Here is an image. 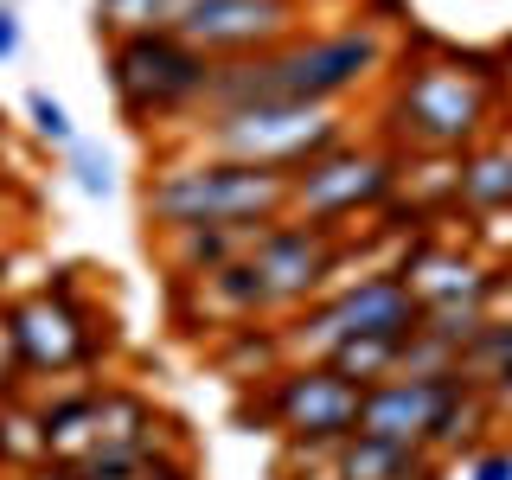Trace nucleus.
<instances>
[{
    "label": "nucleus",
    "mask_w": 512,
    "mask_h": 480,
    "mask_svg": "<svg viewBox=\"0 0 512 480\" xmlns=\"http://www.w3.org/2000/svg\"><path fill=\"white\" fill-rule=\"evenodd\" d=\"M391 71V32L378 20H340L314 26L301 39L276 45L256 58H218L205 109H256V103H308V109H340L346 96ZM199 109V116H205Z\"/></svg>",
    "instance_id": "f257e3e1"
},
{
    "label": "nucleus",
    "mask_w": 512,
    "mask_h": 480,
    "mask_svg": "<svg viewBox=\"0 0 512 480\" xmlns=\"http://www.w3.org/2000/svg\"><path fill=\"white\" fill-rule=\"evenodd\" d=\"M295 180L276 167H250V160H218L173 148L141 186V212L154 231H192V224H282Z\"/></svg>",
    "instance_id": "f03ea898"
},
{
    "label": "nucleus",
    "mask_w": 512,
    "mask_h": 480,
    "mask_svg": "<svg viewBox=\"0 0 512 480\" xmlns=\"http://www.w3.org/2000/svg\"><path fill=\"white\" fill-rule=\"evenodd\" d=\"M352 122L340 109H308V103H256V109H205L180 135H167L173 148L218 154V160H250V167H276L295 180L301 167H314L320 154L346 148Z\"/></svg>",
    "instance_id": "7ed1b4c3"
},
{
    "label": "nucleus",
    "mask_w": 512,
    "mask_h": 480,
    "mask_svg": "<svg viewBox=\"0 0 512 480\" xmlns=\"http://www.w3.org/2000/svg\"><path fill=\"white\" fill-rule=\"evenodd\" d=\"M212 64L199 45H186L180 32H135V39H109L103 45V77L109 96H116L122 122L135 128H180L205 109V90H212Z\"/></svg>",
    "instance_id": "20e7f679"
},
{
    "label": "nucleus",
    "mask_w": 512,
    "mask_h": 480,
    "mask_svg": "<svg viewBox=\"0 0 512 480\" xmlns=\"http://www.w3.org/2000/svg\"><path fill=\"white\" fill-rule=\"evenodd\" d=\"M493 71L461 58H423L391 90V128L410 141V154H468L480 135H493Z\"/></svg>",
    "instance_id": "39448f33"
},
{
    "label": "nucleus",
    "mask_w": 512,
    "mask_h": 480,
    "mask_svg": "<svg viewBox=\"0 0 512 480\" xmlns=\"http://www.w3.org/2000/svg\"><path fill=\"white\" fill-rule=\"evenodd\" d=\"M397 180H404V154L372 148V141H346V148L320 154L314 167L295 173L288 218L320 224V231H346V218L391 205L397 199Z\"/></svg>",
    "instance_id": "423d86ee"
},
{
    "label": "nucleus",
    "mask_w": 512,
    "mask_h": 480,
    "mask_svg": "<svg viewBox=\"0 0 512 480\" xmlns=\"http://www.w3.org/2000/svg\"><path fill=\"white\" fill-rule=\"evenodd\" d=\"M359 384H346L327 359H301L282 365L276 378L263 384L256 410L282 429V442H320V448H340L346 436H359Z\"/></svg>",
    "instance_id": "0eeeda50"
},
{
    "label": "nucleus",
    "mask_w": 512,
    "mask_h": 480,
    "mask_svg": "<svg viewBox=\"0 0 512 480\" xmlns=\"http://www.w3.org/2000/svg\"><path fill=\"white\" fill-rule=\"evenodd\" d=\"M250 263L269 288V314H295L320 301L346 269V231H320V224L282 218L250 244Z\"/></svg>",
    "instance_id": "6e6552de"
},
{
    "label": "nucleus",
    "mask_w": 512,
    "mask_h": 480,
    "mask_svg": "<svg viewBox=\"0 0 512 480\" xmlns=\"http://www.w3.org/2000/svg\"><path fill=\"white\" fill-rule=\"evenodd\" d=\"M308 13L314 0H199L192 20L180 26V39L199 45L205 58H256L314 32Z\"/></svg>",
    "instance_id": "1a4fd4ad"
},
{
    "label": "nucleus",
    "mask_w": 512,
    "mask_h": 480,
    "mask_svg": "<svg viewBox=\"0 0 512 480\" xmlns=\"http://www.w3.org/2000/svg\"><path fill=\"white\" fill-rule=\"evenodd\" d=\"M7 314H13V333H20L26 372L58 378V372H77V365L96 359V327H90V308L77 295V282H45L39 295L13 301Z\"/></svg>",
    "instance_id": "9d476101"
},
{
    "label": "nucleus",
    "mask_w": 512,
    "mask_h": 480,
    "mask_svg": "<svg viewBox=\"0 0 512 480\" xmlns=\"http://www.w3.org/2000/svg\"><path fill=\"white\" fill-rule=\"evenodd\" d=\"M442 397H448V378H384V384H372V391L359 397V436L423 448Z\"/></svg>",
    "instance_id": "9b49d317"
},
{
    "label": "nucleus",
    "mask_w": 512,
    "mask_h": 480,
    "mask_svg": "<svg viewBox=\"0 0 512 480\" xmlns=\"http://www.w3.org/2000/svg\"><path fill=\"white\" fill-rule=\"evenodd\" d=\"M263 231H256V224H192V231H160V263H167V276L186 288V282L218 276V269L237 263V256H250V244Z\"/></svg>",
    "instance_id": "f8f14e48"
},
{
    "label": "nucleus",
    "mask_w": 512,
    "mask_h": 480,
    "mask_svg": "<svg viewBox=\"0 0 512 480\" xmlns=\"http://www.w3.org/2000/svg\"><path fill=\"white\" fill-rule=\"evenodd\" d=\"M333 480H442V461L416 442L346 436L340 455H333Z\"/></svg>",
    "instance_id": "ddd939ff"
},
{
    "label": "nucleus",
    "mask_w": 512,
    "mask_h": 480,
    "mask_svg": "<svg viewBox=\"0 0 512 480\" xmlns=\"http://www.w3.org/2000/svg\"><path fill=\"white\" fill-rule=\"evenodd\" d=\"M186 288H199V320L218 327V333L224 327H250V320L269 314V288H263V276H256L250 256H237V263H224L218 276L186 282Z\"/></svg>",
    "instance_id": "4468645a"
},
{
    "label": "nucleus",
    "mask_w": 512,
    "mask_h": 480,
    "mask_svg": "<svg viewBox=\"0 0 512 480\" xmlns=\"http://www.w3.org/2000/svg\"><path fill=\"white\" fill-rule=\"evenodd\" d=\"M461 212L487 218V212H512V135L493 128L461 154Z\"/></svg>",
    "instance_id": "2eb2a0df"
},
{
    "label": "nucleus",
    "mask_w": 512,
    "mask_h": 480,
    "mask_svg": "<svg viewBox=\"0 0 512 480\" xmlns=\"http://www.w3.org/2000/svg\"><path fill=\"white\" fill-rule=\"evenodd\" d=\"M212 365L224 378H244V384H269L288 365V346H282V327H263V320H250V327H224V340L212 346Z\"/></svg>",
    "instance_id": "dca6fc26"
},
{
    "label": "nucleus",
    "mask_w": 512,
    "mask_h": 480,
    "mask_svg": "<svg viewBox=\"0 0 512 480\" xmlns=\"http://www.w3.org/2000/svg\"><path fill=\"white\" fill-rule=\"evenodd\" d=\"M45 416V442H52V461H84L90 448H96V384L90 391H64L52 397V404H39Z\"/></svg>",
    "instance_id": "f3484780"
},
{
    "label": "nucleus",
    "mask_w": 512,
    "mask_h": 480,
    "mask_svg": "<svg viewBox=\"0 0 512 480\" xmlns=\"http://www.w3.org/2000/svg\"><path fill=\"white\" fill-rule=\"evenodd\" d=\"M199 0H96V39H135V32H180Z\"/></svg>",
    "instance_id": "a211bd4d"
},
{
    "label": "nucleus",
    "mask_w": 512,
    "mask_h": 480,
    "mask_svg": "<svg viewBox=\"0 0 512 480\" xmlns=\"http://www.w3.org/2000/svg\"><path fill=\"white\" fill-rule=\"evenodd\" d=\"M45 461H52V442H45V416L13 397V404L0 410V468L32 474V468H45Z\"/></svg>",
    "instance_id": "6ab92c4d"
},
{
    "label": "nucleus",
    "mask_w": 512,
    "mask_h": 480,
    "mask_svg": "<svg viewBox=\"0 0 512 480\" xmlns=\"http://www.w3.org/2000/svg\"><path fill=\"white\" fill-rule=\"evenodd\" d=\"M397 346L404 340H378V333H359V340H340L327 352V365L340 372L346 384H359V391H372V384H384L397 372Z\"/></svg>",
    "instance_id": "aec40b11"
},
{
    "label": "nucleus",
    "mask_w": 512,
    "mask_h": 480,
    "mask_svg": "<svg viewBox=\"0 0 512 480\" xmlns=\"http://www.w3.org/2000/svg\"><path fill=\"white\" fill-rule=\"evenodd\" d=\"M506 365H512V314L487 320V327L468 340V352H461V378H468L474 391H487V384L500 378Z\"/></svg>",
    "instance_id": "412c9836"
},
{
    "label": "nucleus",
    "mask_w": 512,
    "mask_h": 480,
    "mask_svg": "<svg viewBox=\"0 0 512 480\" xmlns=\"http://www.w3.org/2000/svg\"><path fill=\"white\" fill-rule=\"evenodd\" d=\"M461 372V352L448 346V340H436V333H423L416 327L404 346H397V372L391 378H455Z\"/></svg>",
    "instance_id": "4be33fe9"
},
{
    "label": "nucleus",
    "mask_w": 512,
    "mask_h": 480,
    "mask_svg": "<svg viewBox=\"0 0 512 480\" xmlns=\"http://www.w3.org/2000/svg\"><path fill=\"white\" fill-rule=\"evenodd\" d=\"M487 308L480 301H448V308H423V333H436V340H448L455 352H468V340L480 327H487Z\"/></svg>",
    "instance_id": "5701e85b"
},
{
    "label": "nucleus",
    "mask_w": 512,
    "mask_h": 480,
    "mask_svg": "<svg viewBox=\"0 0 512 480\" xmlns=\"http://www.w3.org/2000/svg\"><path fill=\"white\" fill-rule=\"evenodd\" d=\"M26 116H32V135H39V141H52V148H77L71 109H64L52 90H32V96H26Z\"/></svg>",
    "instance_id": "b1692460"
},
{
    "label": "nucleus",
    "mask_w": 512,
    "mask_h": 480,
    "mask_svg": "<svg viewBox=\"0 0 512 480\" xmlns=\"http://www.w3.org/2000/svg\"><path fill=\"white\" fill-rule=\"evenodd\" d=\"M64 154H71L77 192H90V199H109V192H116V160H109L103 148H64Z\"/></svg>",
    "instance_id": "393cba45"
},
{
    "label": "nucleus",
    "mask_w": 512,
    "mask_h": 480,
    "mask_svg": "<svg viewBox=\"0 0 512 480\" xmlns=\"http://www.w3.org/2000/svg\"><path fill=\"white\" fill-rule=\"evenodd\" d=\"M20 378H26V359H20V333H13V314L0 308V384H13V391H20Z\"/></svg>",
    "instance_id": "a878e982"
},
{
    "label": "nucleus",
    "mask_w": 512,
    "mask_h": 480,
    "mask_svg": "<svg viewBox=\"0 0 512 480\" xmlns=\"http://www.w3.org/2000/svg\"><path fill=\"white\" fill-rule=\"evenodd\" d=\"M468 480H512V448H480Z\"/></svg>",
    "instance_id": "bb28decb"
},
{
    "label": "nucleus",
    "mask_w": 512,
    "mask_h": 480,
    "mask_svg": "<svg viewBox=\"0 0 512 480\" xmlns=\"http://www.w3.org/2000/svg\"><path fill=\"white\" fill-rule=\"evenodd\" d=\"M20 52V13H13V0H0V64Z\"/></svg>",
    "instance_id": "cd10ccee"
},
{
    "label": "nucleus",
    "mask_w": 512,
    "mask_h": 480,
    "mask_svg": "<svg viewBox=\"0 0 512 480\" xmlns=\"http://www.w3.org/2000/svg\"><path fill=\"white\" fill-rule=\"evenodd\" d=\"M487 404L500 410V423H506V416H512V365H506V372H500V378L487 384Z\"/></svg>",
    "instance_id": "c85d7f7f"
},
{
    "label": "nucleus",
    "mask_w": 512,
    "mask_h": 480,
    "mask_svg": "<svg viewBox=\"0 0 512 480\" xmlns=\"http://www.w3.org/2000/svg\"><path fill=\"white\" fill-rule=\"evenodd\" d=\"M13 397H20V391H13V384H0V410H7V404H13Z\"/></svg>",
    "instance_id": "c756f323"
},
{
    "label": "nucleus",
    "mask_w": 512,
    "mask_h": 480,
    "mask_svg": "<svg viewBox=\"0 0 512 480\" xmlns=\"http://www.w3.org/2000/svg\"><path fill=\"white\" fill-rule=\"evenodd\" d=\"M7 186H13V180H7V167H0V199H7Z\"/></svg>",
    "instance_id": "7c9ffc66"
},
{
    "label": "nucleus",
    "mask_w": 512,
    "mask_h": 480,
    "mask_svg": "<svg viewBox=\"0 0 512 480\" xmlns=\"http://www.w3.org/2000/svg\"><path fill=\"white\" fill-rule=\"evenodd\" d=\"M506 429H512V416H506ZM506 448H512V436H506Z\"/></svg>",
    "instance_id": "2f4dec72"
},
{
    "label": "nucleus",
    "mask_w": 512,
    "mask_h": 480,
    "mask_svg": "<svg viewBox=\"0 0 512 480\" xmlns=\"http://www.w3.org/2000/svg\"><path fill=\"white\" fill-rule=\"evenodd\" d=\"M0 276H7V256H0Z\"/></svg>",
    "instance_id": "473e14b6"
},
{
    "label": "nucleus",
    "mask_w": 512,
    "mask_h": 480,
    "mask_svg": "<svg viewBox=\"0 0 512 480\" xmlns=\"http://www.w3.org/2000/svg\"><path fill=\"white\" fill-rule=\"evenodd\" d=\"M0 122H7V116H0Z\"/></svg>",
    "instance_id": "72a5a7b5"
}]
</instances>
